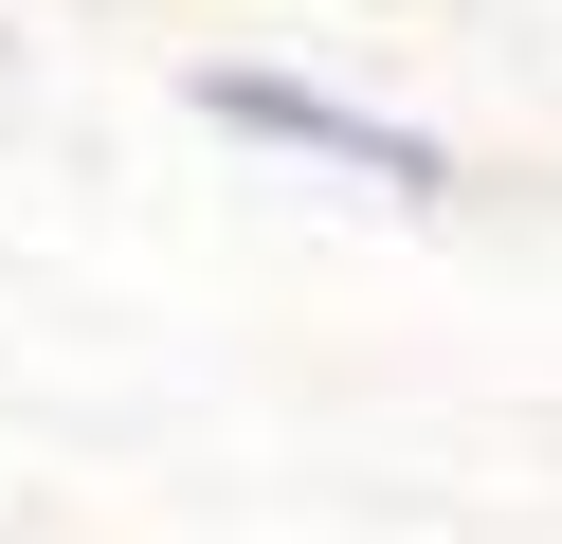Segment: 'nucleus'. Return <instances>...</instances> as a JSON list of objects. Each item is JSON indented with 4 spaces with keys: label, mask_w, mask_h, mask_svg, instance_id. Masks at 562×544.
<instances>
[{
    "label": "nucleus",
    "mask_w": 562,
    "mask_h": 544,
    "mask_svg": "<svg viewBox=\"0 0 562 544\" xmlns=\"http://www.w3.org/2000/svg\"><path fill=\"white\" fill-rule=\"evenodd\" d=\"M200 109L218 127H255V145H308V164H345V181H381V200H436V145L400 127V109H345V91H291V73H200Z\"/></svg>",
    "instance_id": "1"
}]
</instances>
